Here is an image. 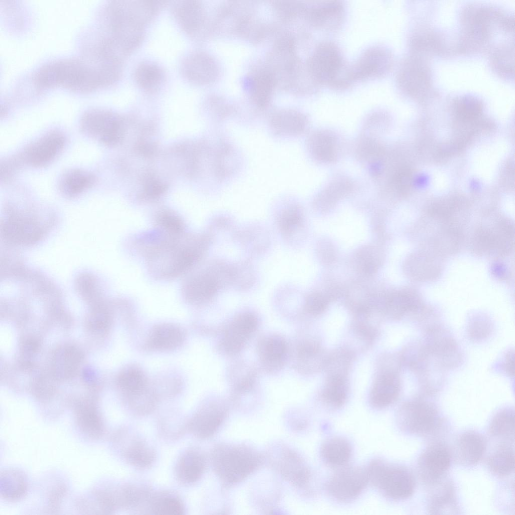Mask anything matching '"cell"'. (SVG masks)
Returning a JSON list of instances; mask_svg holds the SVG:
<instances>
[{"label":"cell","mask_w":515,"mask_h":515,"mask_svg":"<svg viewBox=\"0 0 515 515\" xmlns=\"http://www.w3.org/2000/svg\"><path fill=\"white\" fill-rule=\"evenodd\" d=\"M81 127L87 134L107 144L119 142L122 134L118 118L110 112L99 109L87 112L82 118Z\"/></svg>","instance_id":"12"},{"label":"cell","mask_w":515,"mask_h":515,"mask_svg":"<svg viewBox=\"0 0 515 515\" xmlns=\"http://www.w3.org/2000/svg\"><path fill=\"white\" fill-rule=\"evenodd\" d=\"M176 19L183 30L193 35L200 28L202 21V10L198 1H182L173 7Z\"/></svg>","instance_id":"26"},{"label":"cell","mask_w":515,"mask_h":515,"mask_svg":"<svg viewBox=\"0 0 515 515\" xmlns=\"http://www.w3.org/2000/svg\"><path fill=\"white\" fill-rule=\"evenodd\" d=\"M451 452L442 442L431 443L422 452L417 461V471L421 480L433 486L440 481L449 469Z\"/></svg>","instance_id":"10"},{"label":"cell","mask_w":515,"mask_h":515,"mask_svg":"<svg viewBox=\"0 0 515 515\" xmlns=\"http://www.w3.org/2000/svg\"><path fill=\"white\" fill-rule=\"evenodd\" d=\"M184 336L183 332L177 326L162 324L157 325L152 330L148 345L151 348L157 350H171L182 344Z\"/></svg>","instance_id":"29"},{"label":"cell","mask_w":515,"mask_h":515,"mask_svg":"<svg viewBox=\"0 0 515 515\" xmlns=\"http://www.w3.org/2000/svg\"><path fill=\"white\" fill-rule=\"evenodd\" d=\"M118 383L127 398L145 391L146 379L140 370L136 368H128L120 373Z\"/></svg>","instance_id":"37"},{"label":"cell","mask_w":515,"mask_h":515,"mask_svg":"<svg viewBox=\"0 0 515 515\" xmlns=\"http://www.w3.org/2000/svg\"><path fill=\"white\" fill-rule=\"evenodd\" d=\"M397 422L400 429L406 433L427 437L438 431L442 419L433 403L419 398L402 406L397 414Z\"/></svg>","instance_id":"6"},{"label":"cell","mask_w":515,"mask_h":515,"mask_svg":"<svg viewBox=\"0 0 515 515\" xmlns=\"http://www.w3.org/2000/svg\"><path fill=\"white\" fill-rule=\"evenodd\" d=\"M164 78L162 69L157 64L144 62L137 67L135 79L139 86L147 92H153L161 84Z\"/></svg>","instance_id":"34"},{"label":"cell","mask_w":515,"mask_h":515,"mask_svg":"<svg viewBox=\"0 0 515 515\" xmlns=\"http://www.w3.org/2000/svg\"><path fill=\"white\" fill-rule=\"evenodd\" d=\"M346 388L344 380L338 376H333L328 380L324 389V400L334 407L342 406L346 399Z\"/></svg>","instance_id":"39"},{"label":"cell","mask_w":515,"mask_h":515,"mask_svg":"<svg viewBox=\"0 0 515 515\" xmlns=\"http://www.w3.org/2000/svg\"><path fill=\"white\" fill-rule=\"evenodd\" d=\"M312 68L317 78L324 83L336 84L343 66L338 49L331 43H323L318 48L312 59Z\"/></svg>","instance_id":"15"},{"label":"cell","mask_w":515,"mask_h":515,"mask_svg":"<svg viewBox=\"0 0 515 515\" xmlns=\"http://www.w3.org/2000/svg\"><path fill=\"white\" fill-rule=\"evenodd\" d=\"M210 61L204 55L195 53L190 54L182 64V72L189 81L202 83L208 80L211 72Z\"/></svg>","instance_id":"32"},{"label":"cell","mask_w":515,"mask_h":515,"mask_svg":"<svg viewBox=\"0 0 515 515\" xmlns=\"http://www.w3.org/2000/svg\"><path fill=\"white\" fill-rule=\"evenodd\" d=\"M143 511L153 514L182 515L185 507L182 499L173 492L152 491Z\"/></svg>","instance_id":"22"},{"label":"cell","mask_w":515,"mask_h":515,"mask_svg":"<svg viewBox=\"0 0 515 515\" xmlns=\"http://www.w3.org/2000/svg\"><path fill=\"white\" fill-rule=\"evenodd\" d=\"M255 272L249 261H243L232 265L231 286L240 290L250 289L255 281Z\"/></svg>","instance_id":"38"},{"label":"cell","mask_w":515,"mask_h":515,"mask_svg":"<svg viewBox=\"0 0 515 515\" xmlns=\"http://www.w3.org/2000/svg\"><path fill=\"white\" fill-rule=\"evenodd\" d=\"M94 182L95 178L91 174L81 170H72L62 178L60 189L65 195L74 197L91 187Z\"/></svg>","instance_id":"35"},{"label":"cell","mask_w":515,"mask_h":515,"mask_svg":"<svg viewBox=\"0 0 515 515\" xmlns=\"http://www.w3.org/2000/svg\"><path fill=\"white\" fill-rule=\"evenodd\" d=\"M75 419L79 430L87 437L97 439L104 434L105 425L103 418L91 404L78 405L75 411Z\"/></svg>","instance_id":"25"},{"label":"cell","mask_w":515,"mask_h":515,"mask_svg":"<svg viewBox=\"0 0 515 515\" xmlns=\"http://www.w3.org/2000/svg\"><path fill=\"white\" fill-rule=\"evenodd\" d=\"M368 482L366 468L346 465L331 476L326 489L337 501L349 502L361 494Z\"/></svg>","instance_id":"7"},{"label":"cell","mask_w":515,"mask_h":515,"mask_svg":"<svg viewBox=\"0 0 515 515\" xmlns=\"http://www.w3.org/2000/svg\"><path fill=\"white\" fill-rule=\"evenodd\" d=\"M121 72L120 61L90 53L85 58H61L47 62L37 69L33 79L40 89L59 87L84 93L113 84Z\"/></svg>","instance_id":"1"},{"label":"cell","mask_w":515,"mask_h":515,"mask_svg":"<svg viewBox=\"0 0 515 515\" xmlns=\"http://www.w3.org/2000/svg\"><path fill=\"white\" fill-rule=\"evenodd\" d=\"M352 452L350 443L340 437L328 439L322 444L320 450L323 461L328 466L337 469L347 465Z\"/></svg>","instance_id":"28"},{"label":"cell","mask_w":515,"mask_h":515,"mask_svg":"<svg viewBox=\"0 0 515 515\" xmlns=\"http://www.w3.org/2000/svg\"><path fill=\"white\" fill-rule=\"evenodd\" d=\"M327 305V301L323 295L319 293H312L305 300V309L309 313L317 315L322 312Z\"/></svg>","instance_id":"41"},{"label":"cell","mask_w":515,"mask_h":515,"mask_svg":"<svg viewBox=\"0 0 515 515\" xmlns=\"http://www.w3.org/2000/svg\"><path fill=\"white\" fill-rule=\"evenodd\" d=\"M488 432L492 437L514 441V409L505 407L498 410L490 421Z\"/></svg>","instance_id":"33"},{"label":"cell","mask_w":515,"mask_h":515,"mask_svg":"<svg viewBox=\"0 0 515 515\" xmlns=\"http://www.w3.org/2000/svg\"><path fill=\"white\" fill-rule=\"evenodd\" d=\"M64 137L58 133H49L32 144L26 151L25 160L31 165H44L52 159L63 149Z\"/></svg>","instance_id":"18"},{"label":"cell","mask_w":515,"mask_h":515,"mask_svg":"<svg viewBox=\"0 0 515 515\" xmlns=\"http://www.w3.org/2000/svg\"><path fill=\"white\" fill-rule=\"evenodd\" d=\"M366 469L368 482L390 499H405L414 491L415 477L405 466L389 464L380 459H375Z\"/></svg>","instance_id":"5"},{"label":"cell","mask_w":515,"mask_h":515,"mask_svg":"<svg viewBox=\"0 0 515 515\" xmlns=\"http://www.w3.org/2000/svg\"><path fill=\"white\" fill-rule=\"evenodd\" d=\"M481 108L479 101L470 97L461 99L458 104V110L461 115L467 116L477 114Z\"/></svg>","instance_id":"42"},{"label":"cell","mask_w":515,"mask_h":515,"mask_svg":"<svg viewBox=\"0 0 515 515\" xmlns=\"http://www.w3.org/2000/svg\"><path fill=\"white\" fill-rule=\"evenodd\" d=\"M427 510L430 514H453L458 511L454 484L450 481L442 480L431 486Z\"/></svg>","instance_id":"21"},{"label":"cell","mask_w":515,"mask_h":515,"mask_svg":"<svg viewBox=\"0 0 515 515\" xmlns=\"http://www.w3.org/2000/svg\"><path fill=\"white\" fill-rule=\"evenodd\" d=\"M66 487L59 485L51 493L49 496V506L51 511H56L66 493Z\"/></svg>","instance_id":"43"},{"label":"cell","mask_w":515,"mask_h":515,"mask_svg":"<svg viewBox=\"0 0 515 515\" xmlns=\"http://www.w3.org/2000/svg\"><path fill=\"white\" fill-rule=\"evenodd\" d=\"M400 391L399 380L396 375L385 373L379 376L373 385L370 401L376 408L386 407L397 399Z\"/></svg>","instance_id":"24"},{"label":"cell","mask_w":515,"mask_h":515,"mask_svg":"<svg viewBox=\"0 0 515 515\" xmlns=\"http://www.w3.org/2000/svg\"><path fill=\"white\" fill-rule=\"evenodd\" d=\"M38 344L32 340H27L24 345V351L27 353L35 352L38 348Z\"/></svg>","instance_id":"46"},{"label":"cell","mask_w":515,"mask_h":515,"mask_svg":"<svg viewBox=\"0 0 515 515\" xmlns=\"http://www.w3.org/2000/svg\"><path fill=\"white\" fill-rule=\"evenodd\" d=\"M232 265L221 260L210 262L192 274L185 281L184 294L195 304L210 301L220 290L231 285Z\"/></svg>","instance_id":"4"},{"label":"cell","mask_w":515,"mask_h":515,"mask_svg":"<svg viewBox=\"0 0 515 515\" xmlns=\"http://www.w3.org/2000/svg\"><path fill=\"white\" fill-rule=\"evenodd\" d=\"M486 447L484 437L476 431L468 430L461 433L455 444L457 462L464 466H473L482 458Z\"/></svg>","instance_id":"17"},{"label":"cell","mask_w":515,"mask_h":515,"mask_svg":"<svg viewBox=\"0 0 515 515\" xmlns=\"http://www.w3.org/2000/svg\"><path fill=\"white\" fill-rule=\"evenodd\" d=\"M277 203L275 220L278 228L286 240L291 241L302 222L300 207L289 196L281 198Z\"/></svg>","instance_id":"20"},{"label":"cell","mask_w":515,"mask_h":515,"mask_svg":"<svg viewBox=\"0 0 515 515\" xmlns=\"http://www.w3.org/2000/svg\"><path fill=\"white\" fill-rule=\"evenodd\" d=\"M166 239L149 249L151 269L161 278L176 277L189 270L202 258L210 237L206 235L167 234Z\"/></svg>","instance_id":"2"},{"label":"cell","mask_w":515,"mask_h":515,"mask_svg":"<svg viewBox=\"0 0 515 515\" xmlns=\"http://www.w3.org/2000/svg\"><path fill=\"white\" fill-rule=\"evenodd\" d=\"M108 322L107 315L104 313H97L92 315L90 320V327L94 330L104 329Z\"/></svg>","instance_id":"44"},{"label":"cell","mask_w":515,"mask_h":515,"mask_svg":"<svg viewBox=\"0 0 515 515\" xmlns=\"http://www.w3.org/2000/svg\"><path fill=\"white\" fill-rule=\"evenodd\" d=\"M489 470L499 477L511 474L514 471V453L513 448L505 444L500 445L488 457Z\"/></svg>","instance_id":"31"},{"label":"cell","mask_w":515,"mask_h":515,"mask_svg":"<svg viewBox=\"0 0 515 515\" xmlns=\"http://www.w3.org/2000/svg\"><path fill=\"white\" fill-rule=\"evenodd\" d=\"M234 237L252 253H258L265 250L269 245V236L260 227L247 228L235 233Z\"/></svg>","instance_id":"36"},{"label":"cell","mask_w":515,"mask_h":515,"mask_svg":"<svg viewBox=\"0 0 515 515\" xmlns=\"http://www.w3.org/2000/svg\"><path fill=\"white\" fill-rule=\"evenodd\" d=\"M307 121L300 113L292 110H284L272 114L268 120L267 127L274 138L290 140L304 132Z\"/></svg>","instance_id":"16"},{"label":"cell","mask_w":515,"mask_h":515,"mask_svg":"<svg viewBox=\"0 0 515 515\" xmlns=\"http://www.w3.org/2000/svg\"><path fill=\"white\" fill-rule=\"evenodd\" d=\"M114 439L120 455L130 466L145 469L155 462L154 449L140 436L125 428L117 433Z\"/></svg>","instance_id":"9"},{"label":"cell","mask_w":515,"mask_h":515,"mask_svg":"<svg viewBox=\"0 0 515 515\" xmlns=\"http://www.w3.org/2000/svg\"><path fill=\"white\" fill-rule=\"evenodd\" d=\"M227 414V406L224 402H210L200 408L187 420V430L197 438H210L219 430Z\"/></svg>","instance_id":"11"},{"label":"cell","mask_w":515,"mask_h":515,"mask_svg":"<svg viewBox=\"0 0 515 515\" xmlns=\"http://www.w3.org/2000/svg\"><path fill=\"white\" fill-rule=\"evenodd\" d=\"M156 222L157 225L166 233L178 234L183 232L182 221L174 214L162 213L157 217Z\"/></svg>","instance_id":"40"},{"label":"cell","mask_w":515,"mask_h":515,"mask_svg":"<svg viewBox=\"0 0 515 515\" xmlns=\"http://www.w3.org/2000/svg\"><path fill=\"white\" fill-rule=\"evenodd\" d=\"M274 464L282 477L295 487L306 488L310 483V470L301 456L293 450L287 447L281 449Z\"/></svg>","instance_id":"14"},{"label":"cell","mask_w":515,"mask_h":515,"mask_svg":"<svg viewBox=\"0 0 515 515\" xmlns=\"http://www.w3.org/2000/svg\"><path fill=\"white\" fill-rule=\"evenodd\" d=\"M1 496L9 501L22 498L27 491V482L24 474L19 470L8 469L1 474Z\"/></svg>","instance_id":"30"},{"label":"cell","mask_w":515,"mask_h":515,"mask_svg":"<svg viewBox=\"0 0 515 515\" xmlns=\"http://www.w3.org/2000/svg\"><path fill=\"white\" fill-rule=\"evenodd\" d=\"M257 354L261 368L270 374L279 371L289 358L290 346L282 336L265 334L258 341Z\"/></svg>","instance_id":"13"},{"label":"cell","mask_w":515,"mask_h":515,"mask_svg":"<svg viewBox=\"0 0 515 515\" xmlns=\"http://www.w3.org/2000/svg\"><path fill=\"white\" fill-rule=\"evenodd\" d=\"M206 467V461L203 454L197 449H188L180 455L176 462V477L183 484H194L201 478Z\"/></svg>","instance_id":"19"},{"label":"cell","mask_w":515,"mask_h":515,"mask_svg":"<svg viewBox=\"0 0 515 515\" xmlns=\"http://www.w3.org/2000/svg\"><path fill=\"white\" fill-rule=\"evenodd\" d=\"M165 187L157 182H151L147 186L146 194L151 197H155L160 195L165 190Z\"/></svg>","instance_id":"45"},{"label":"cell","mask_w":515,"mask_h":515,"mask_svg":"<svg viewBox=\"0 0 515 515\" xmlns=\"http://www.w3.org/2000/svg\"><path fill=\"white\" fill-rule=\"evenodd\" d=\"M228 377L233 396L238 397L252 390L255 385L257 372L250 364L239 361L231 365Z\"/></svg>","instance_id":"23"},{"label":"cell","mask_w":515,"mask_h":515,"mask_svg":"<svg viewBox=\"0 0 515 515\" xmlns=\"http://www.w3.org/2000/svg\"><path fill=\"white\" fill-rule=\"evenodd\" d=\"M258 325V318L252 312L237 315L223 331L219 344L221 352L229 356L238 355L255 332Z\"/></svg>","instance_id":"8"},{"label":"cell","mask_w":515,"mask_h":515,"mask_svg":"<svg viewBox=\"0 0 515 515\" xmlns=\"http://www.w3.org/2000/svg\"><path fill=\"white\" fill-rule=\"evenodd\" d=\"M213 471L225 487L240 483L262 464L261 454L243 444H219L211 450Z\"/></svg>","instance_id":"3"},{"label":"cell","mask_w":515,"mask_h":515,"mask_svg":"<svg viewBox=\"0 0 515 515\" xmlns=\"http://www.w3.org/2000/svg\"><path fill=\"white\" fill-rule=\"evenodd\" d=\"M82 359L79 349L71 346H64L56 351L52 361V370L58 378H67L75 372Z\"/></svg>","instance_id":"27"}]
</instances>
